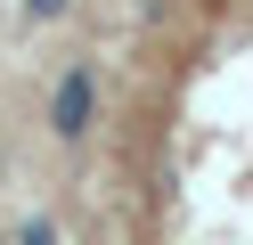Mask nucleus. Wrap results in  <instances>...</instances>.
Wrapping results in <instances>:
<instances>
[{
    "label": "nucleus",
    "instance_id": "nucleus-1",
    "mask_svg": "<svg viewBox=\"0 0 253 245\" xmlns=\"http://www.w3.org/2000/svg\"><path fill=\"white\" fill-rule=\"evenodd\" d=\"M82 123H90V82L74 74L66 90H57V131H82Z\"/></svg>",
    "mask_w": 253,
    "mask_h": 245
}]
</instances>
